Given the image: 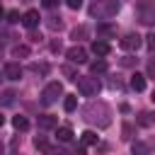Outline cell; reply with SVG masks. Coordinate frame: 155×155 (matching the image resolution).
Segmentation results:
<instances>
[{"label": "cell", "mask_w": 155, "mask_h": 155, "mask_svg": "<svg viewBox=\"0 0 155 155\" xmlns=\"http://www.w3.org/2000/svg\"><path fill=\"white\" fill-rule=\"evenodd\" d=\"M109 51H111V46H109L107 41H102V39H97V41H92V53H94V56H99V58H104V56H109Z\"/></svg>", "instance_id": "obj_8"}, {"label": "cell", "mask_w": 155, "mask_h": 155, "mask_svg": "<svg viewBox=\"0 0 155 155\" xmlns=\"http://www.w3.org/2000/svg\"><path fill=\"white\" fill-rule=\"evenodd\" d=\"M56 136H58L61 143H68V140L73 138V128H70V126H61V128L56 131Z\"/></svg>", "instance_id": "obj_12"}, {"label": "cell", "mask_w": 155, "mask_h": 155, "mask_svg": "<svg viewBox=\"0 0 155 155\" xmlns=\"http://www.w3.org/2000/svg\"><path fill=\"white\" fill-rule=\"evenodd\" d=\"M138 19H140L145 27H155V2H153V0L138 2Z\"/></svg>", "instance_id": "obj_3"}, {"label": "cell", "mask_w": 155, "mask_h": 155, "mask_svg": "<svg viewBox=\"0 0 155 155\" xmlns=\"http://www.w3.org/2000/svg\"><path fill=\"white\" fill-rule=\"evenodd\" d=\"M44 153H46V155H68V153H65V150H61V148H46Z\"/></svg>", "instance_id": "obj_21"}, {"label": "cell", "mask_w": 155, "mask_h": 155, "mask_svg": "<svg viewBox=\"0 0 155 155\" xmlns=\"http://www.w3.org/2000/svg\"><path fill=\"white\" fill-rule=\"evenodd\" d=\"M0 102H2L5 107H12V104H15V92H12V90L2 92V99H0Z\"/></svg>", "instance_id": "obj_19"}, {"label": "cell", "mask_w": 155, "mask_h": 155, "mask_svg": "<svg viewBox=\"0 0 155 155\" xmlns=\"http://www.w3.org/2000/svg\"><path fill=\"white\" fill-rule=\"evenodd\" d=\"M131 133H133L131 124H124V138H131Z\"/></svg>", "instance_id": "obj_26"}, {"label": "cell", "mask_w": 155, "mask_h": 155, "mask_svg": "<svg viewBox=\"0 0 155 155\" xmlns=\"http://www.w3.org/2000/svg\"><path fill=\"white\" fill-rule=\"evenodd\" d=\"M148 75H150V78H155V58H150V61H148Z\"/></svg>", "instance_id": "obj_24"}, {"label": "cell", "mask_w": 155, "mask_h": 155, "mask_svg": "<svg viewBox=\"0 0 155 155\" xmlns=\"http://www.w3.org/2000/svg\"><path fill=\"white\" fill-rule=\"evenodd\" d=\"M131 87H133L136 92H143V90H145V75L133 73V75H131Z\"/></svg>", "instance_id": "obj_11"}, {"label": "cell", "mask_w": 155, "mask_h": 155, "mask_svg": "<svg viewBox=\"0 0 155 155\" xmlns=\"http://www.w3.org/2000/svg\"><path fill=\"white\" fill-rule=\"evenodd\" d=\"M87 34V29L85 27H80V29H73V39H78V36H85Z\"/></svg>", "instance_id": "obj_25"}, {"label": "cell", "mask_w": 155, "mask_h": 155, "mask_svg": "<svg viewBox=\"0 0 155 155\" xmlns=\"http://www.w3.org/2000/svg\"><path fill=\"white\" fill-rule=\"evenodd\" d=\"M5 78L7 80H19L22 78V65L19 63H7L5 65Z\"/></svg>", "instance_id": "obj_9"}, {"label": "cell", "mask_w": 155, "mask_h": 155, "mask_svg": "<svg viewBox=\"0 0 155 155\" xmlns=\"http://www.w3.org/2000/svg\"><path fill=\"white\" fill-rule=\"evenodd\" d=\"M145 39H148V41H145V44H148V48H150V51H155V34H148Z\"/></svg>", "instance_id": "obj_23"}, {"label": "cell", "mask_w": 155, "mask_h": 155, "mask_svg": "<svg viewBox=\"0 0 155 155\" xmlns=\"http://www.w3.org/2000/svg\"><path fill=\"white\" fill-rule=\"evenodd\" d=\"M39 12L36 10H29V12H24V17H22V24L27 27V29H34V27H39Z\"/></svg>", "instance_id": "obj_7"}, {"label": "cell", "mask_w": 155, "mask_h": 155, "mask_svg": "<svg viewBox=\"0 0 155 155\" xmlns=\"http://www.w3.org/2000/svg\"><path fill=\"white\" fill-rule=\"evenodd\" d=\"M119 12V0H97L90 7V15L97 19H109Z\"/></svg>", "instance_id": "obj_1"}, {"label": "cell", "mask_w": 155, "mask_h": 155, "mask_svg": "<svg viewBox=\"0 0 155 155\" xmlns=\"http://www.w3.org/2000/svg\"><path fill=\"white\" fill-rule=\"evenodd\" d=\"M12 126H15L17 131H27V128H29V121H27L24 116H15V119H12Z\"/></svg>", "instance_id": "obj_18"}, {"label": "cell", "mask_w": 155, "mask_h": 155, "mask_svg": "<svg viewBox=\"0 0 155 155\" xmlns=\"http://www.w3.org/2000/svg\"><path fill=\"white\" fill-rule=\"evenodd\" d=\"M34 145H36V148H41V150H46V148H48V145H46V138H44V136H36V138H34Z\"/></svg>", "instance_id": "obj_20"}, {"label": "cell", "mask_w": 155, "mask_h": 155, "mask_svg": "<svg viewBox=\"0 0 155 155\" xmlns=\"http://www.w3.org/2000/svg\"><path fill=\"white\" fill-rule=\"evenodd\" d=\"M131 153H133V155H150V150H148V145H145L143 140H136V143L131 145Z\"/></svg>", "instance_id": "obj_14"}, {"label": "cell", "mask_w": 155, "mask_h": 155, "mask_svg": "<svg viewBox=\"0 0 155 155\" xmlns=\"http://www.w3.org/2000/svg\"><path fill=\"white\" fill-rule=\"evenodd\" d=\"M0 155H5V145L2 143H0Z\"/></svg>", "instance_id": "obj_30"}, {"label": "cell", "mask_w": 155, "mask_h": 155, "mask_svg": "<svg viewBox=\"0 0 155 155\" xmlns=\"http://www.w3.org/2000/svg\"><path fill=\"white\" fill-rule=\"evenodd\" d=\"M68 2V7H73V10H78L80 5H82V0H65Z\"/></svg>", "instance_id": "obj_27"}, {"label": "cell", "mask_w": 155, "mask_h": 155, "mask_svg": "<svg viewBox=\"0 0 155 155\" xmlns=\"http://www.w3.org/2000/svg\"><path fill=\"white\" fill-rule=\"evenodd\" d=\"M78 90H80L82 97H94L99 92V82H97V78H82V75H78Z\"/></svg>", "instance_id": "obj_4"}, {"label": "cell", "mask_w": 155, "mask_h": 155, "mask_svg": "<svg viewBox=\"0 0 155 155\" xmlns=\"http://www.w3.org/2000/svg\"><path fill=\"white\" fill-rule=\"evenodd\" d=\"M97 34L99 36H111V34H116V27L114 24H99L97 27Z\"/></svg>", "instance_id": "obj_15"}, {"label": "cell", "mask_w": 155, "mask_h": 155, "mask_svg": "<svg viewBox=\"0 0 155 155\" xmlns=\"http://www.w3.org/2000/svg\"><path fill=\"white\" fill-rule=\"evenodd\" d=\"M41 2H44V7H48V10H51V7H56V5H58V0H41Z\"/></svg>", "instance_id": "obj_29"}, {"label": "cell", "mask_w": 155, "mask_h": 155, "mask_svg": "<svg viewBox=\"0 0 155 155\" xmlns=\"http://www.w3.org/2000/svg\"><path fill=\"white\" fill-rule=\"evenodd\" d=\"M2 124H5V116H2V114H0V126H2Z\"/></svg>", "instance_id": "obj_31"}, {"label": "cell", "mask_w": 155, "mask_h": 155, "mask_svg": "<svg viewBox=\"0 0 155 155\" xmlns=\"http://www.w3.org/2000/svg\"><path fill=\"white\" fill-rule=\"evenodd\" d=\"M7 17H10V22H19V19H22V17H19V12H15V10H12Z\"/></svg>", "instance_id": "obj_28"}, {"label": "cell", "mask_w": 155, "mask_h": 155, "mask_svg": "<svg viewBox=\"0 0 155 155\" xmlns=\"http://www.w3.org/2000/svg\"><path fill=\"white\" fill-rule=\"evenodd\" d=\"M75 107H78V97H75V94H68V97L63 99V109H65V111H75Z\"/></svg>", "instance_id": "obj_16"}, {"label": "cell", "mask_w": 155, "mask_h": 155, "mask_svg": "<svg viewBox=\"0 0 155 155\" xmlns=\"http://www.w3.org/2000/svg\"><path fill=\"white\" fill-rule=\"evenodd\" d=\"M61 94H63V85H61V82H48V85L44 87V92H41V104H44V107H51V104L58 102Z\"/></svg>", "instance_id": "obj_2"}, {"label": "cell", "mask_w": 155, "mask_h": 155, "mask_svg": "<svg viewBox=\"0 0 155 155\" xmlns=\"http://www.w3.org/2000/svg\"><path fill=\"white\" fill-rule=\"evenodd\" d=\"M140 44H143V41H140V36H138L136 31H128V34L121 39V48H126V51H138Z\"/></svg>", "instance_id": "obj_5"}, {"label": "cell", "mask_w": 155, "mask_h": 155, "mask_svg": "<svg viewBox=\"0 0 155 155\" xmlns=\"http://www.w3.org/2000/svg\"><path fill=\"white\" fill-rule=\"evenodd\" d=\"M68 61H73V63H85L87 61V51L85 48H80V46H73V48H68Z\"/></svg>", "instance_id": "obj_6"}, {"label": "cell", "mask_w": 155, "mask_h": 155, "mask_svg": "<svg viewBox=\"0 0 155 155\" xmlns=\"http://www.w3.org/2000/svg\"><path fill=\"white\" fill-rule=\"evenodd\" d=\"M80 140H82V145H97V140H99V136H97L94 131H85V133L80 136Z\"/></svg>", "instance_id": "obj_13"}, {"label": "cell", "mask_w": 155, "mask_h": 155, "mask_svg": "<svg viewBox=\"0 0 155 155\" xmlns=\"http://www.w3.org/2000/svg\"><path fill=\"white\" fill-rule=\"evenodd\" d=\"M2 15H5V12H2V7H0V19H2Z\"/></svg>", "instance_id": "obj_32"}, {"label": "cell", "mask_w": 155, "mask_h": 155, "mask_svg": "<svg viewBox=\"0 0 155 155\" xmlns=\"http://www.w3.org/2000/svg\"><path fill=\"white\" fill-rule=\"evenodd\" d=\"M90 73H92V75H99V73H107V63H104V61H94V63L90 65Z\"/></svg>", "instance_id": "obj_17"}, {"label": "cell", "mask_w": 155, "mask_h": 155, "mask_svg": "<svg viewBox=\"0 0 155 155\" xmlns=\"http://www.w3.org/2000/svg\"><path fill=\"white\" fill-rule=\"evenodd\" d=\"M12 53H15V56H27V53H29V48H27V46H17Z\"/></svg>", "instance_id": "obj_22"}, {"label": "cell", "mask_w": 155, "mask_h": 155, "mask_svg": "<svg viewBox=\"0 0 155 155\" xmlns=\"http://www.w3.org/2000/svg\"><path fill=\"white\" fill-rule=\"evenodd\" d=\"M150 99H153V102H155V92H153V97H150Z\"/></svg>", "instance_id": "obj_33"}, {"label": "cell", "mask_w": 155, "mask_h": 155, "mask_svg": "<svg viewBox=\"0 0 155 155\" xmlns=\"http://www.w3.org/2000/svg\"><path fill=\"white\" fill-rule=\"evenodd\" d=\"M56 126H58V119H56V116H51V114L39 116V128H41V131H51V128H56Z\"/></svg>", "instance_id": "obj_10"}]
</instances>
